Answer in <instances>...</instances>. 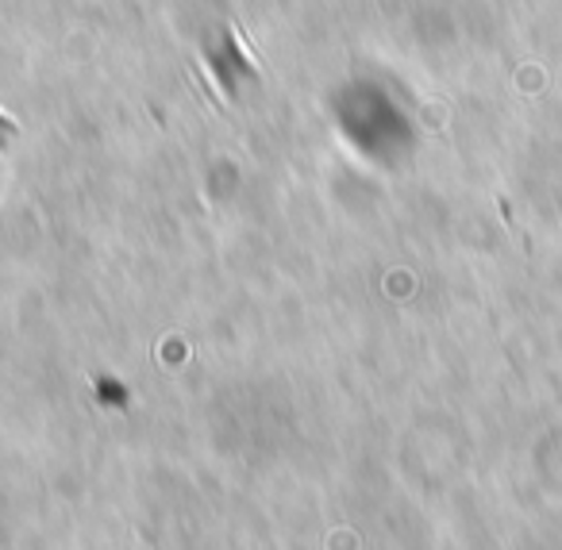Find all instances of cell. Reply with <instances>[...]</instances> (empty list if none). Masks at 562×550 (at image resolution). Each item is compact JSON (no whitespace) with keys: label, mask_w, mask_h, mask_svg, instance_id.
Returning <instances> with one entry per match:
<instances>
[{"label":"cell","mask_w":562,"mask_h":550,"mask_svg":"<svg viewBox=\"0 0 562 550\" xmlns=\"http://www.w3.org/2000/svg\"><path fill=\"white\" fill-rule=\"evenodd\" d=\"M12 135V124H9V116H0V147H4V139Z\"/></svg>","instance_id":"obj_1"}]
</instances>
